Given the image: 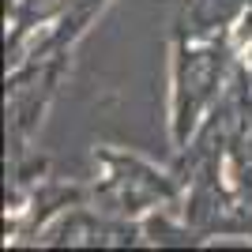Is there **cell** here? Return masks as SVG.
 I'll list each match as a JSON object with an SVG mask.
<instances>
[]
</instances>
